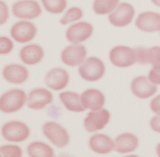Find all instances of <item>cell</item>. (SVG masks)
I'll use <instances>...</instances> for the list:
<instances>
[{"instance_id": "obj_1", "label": "cell", "mask_w": 160, "mask_h": 157, "mask_svg": "<svg viewBox=\"0 0 160 157\" xmlns=\"http://www.w3.org/2000/svg\"><path fill=\"white\" fill-rule=\"evenodd\" d=\"M26 101V95L21 89H12L3 94L0 99V109L3 113H10L19 110Z\"/></svg>"}, {"instance_id": "obj_2", "label": "cell", "mask_w": 160, "mask_h": 157, "mask_svg": "<svg viewBox=\"0 0 160 157\" xmlns=\"http://www.w3.org/2000/svg\"><path fill=\"white\" fill-rule=\"evenodd\" d=\"M81 77L87 81L94 82L105 74V67L103 62L96 57H89L80 66L78 69Z\"/></svg>"}, {"instance_id": "obj_3", "label": "cell", "mask_w": 160, "mask_h": 157, "mask_svg": "<svg viewBox=\"0 0 160 157\" xmlns=\"http://www.w3.org/2000/svg\"><path fill=\"white\" fill-rule=\"evenodd\" d=\"M43 132L51 143L59 148L65 147L69 142V135L65 129L54 121H48L43 125Z\"/></svg>"}, {"instance_id": "obj_4", "label": "cell", "mask_w": 160, "mask_h": 157, "mask_svg": "<svg viewBox=\"0 0 160 157\" xmlns=\"http://www.w3.org/2000/svg\"><path fill=\"white\" fill-rule=\"evenodd\" d=\"M109 59L113 65L118 67H128L137 62L135 49L119 45L113 47L109 53Z\"/></svg>"}, {"instance_id": "obj_5", "label": "cell", "mask_w": 160, "mask_h": 157, "mask_svg": "<svg viewBox=\"0 0 160 157\" xmlns=\"http://www.w3.org/2000/svg\"><path fill=\"white\" fill-rule=\"evenodd\" d=\"M12 12L19 19H32L39 17L42 11L35 0H19L12 5Z\"/></svg>"}, {"instance_id": "obj_6", "label": "cell", "mask_w": 160, "mask_h": 157, "mask_svg": "<svg viewBox=\"0 0 160 157\" xmlns=\"http://www.w3.org/2000/svg\"><path fill=\"white\" fill-rule=\"evenodd\" d=\"M2 133L7 141L22 142L29 137L30 129L23 122L12 121L3 125Z\"/></svg>"}, {"instance_id": "obj_7", "label": "cell", "mask_w": 160, "mask_h": 157, "mask_svg": "<svg viewBox=\"0 0 160 157\" xmlns=\"http://www.w3.org/2000/svg\"><path fill=\"white\" fill-rule=\"evenodd\" d=\"M135 15L133 6L128 3H121L109 16L110 23L116 27H124L128 25Z\"/></svg>"}, {"instance_id": "obj_8", "label": "cell", "mask_w": 160, "mask_h": 157, "mask_svg": "<svg viewBox=\"0 0 160 157\" xmlns=\"http://www.w3.org/2000/svg\"><path fill=\"white\" fill-rule=\"evenodd\" d=\"M37 30L32 23L22 21L14 24L10 29V35L17 42L25 43L32 41L36 36Z\"/></svg>"}, {"instance_id": "obj_9", "label": "cell", "mask_w": 160, "mask_h": 157, "mask_svg": "<svg viewBox=\"0 0 160 157\" xmlns=\"http://www.w3.org/2000/svg\"><path fill=\"white\" fill-rule=\"evenodd\" d=\"M110 117V113L107 109L91 111L84 120L85 130L89 132L102 130L109 123Z\"/></svg>"}, {"instance_id": "obj_10", "label": "cell", "mask_w": 160, "mask_h": 157, "mask_svg": "<svg viewBox=\"0 0 160 157\" xmlns=\"http://www.w3.org/2000/svg\"><path fill=\"white\" fill-rule=\"evenodd\" d=\"M87 52L85 46L81 45H72L62 50L61 60L66 65L76 67L85 61Z\"/></svg>"}, {"instance_id": "obj_11", "label": "cell", "mask_w": 160, "mask_h": 157, "mask_svg": "<svg viewBox=\"0 0 160 157\" xmlns=\"http://www.w3.org/2000/svg\"><path fill=\"white\" fill-rule=\"evenodd\" d=\"M93 33V26L89 23L82 22L73 24L66 32L68 41L77 44L88 39Z\"/></svg>"}, {"instance_id": "obj_12", "label": "cell", "mask_w": 160, "mask_h": 157, "mask_svg": "<svg viewBox=\"0 0 160 157\" xmlns=\"http://www.w3.org/2000/svg\"><path fill=\"white\" fill-rule=\"evenodd\" d=\"M132 92L141 99H147L157 92L158 87L146 76H139L133 80L131 85Z\"/></svg>"}, {"instance_id": "obj_13", "label": "cell", "mask_w": 160, "mask_h": 157, "mask_svg": "<svg viewBox=\"0 0 160 157\" xmlns=\"http://www.w3.org/2000/svg\"><path fill=\"white\" fill-rule=\"evenodd\" d=\"M135 26L143 32H158L160 30V14L155 12H142L135 21Z\"/></svg>"}, {"instance_id": "obj_14", "label": "cell", "mask_w": 160, "mask_h": 157, "mask_svg": "<svg viewBox=\"0 0 160 157\" xmlns=\"http://www.w3.org/2000/svg\"><path fill=\"white\" fill-rule=\"evenodd\" d=\"M52 100V94L48 90L42 88L35 89L30 92L27 104L31 109L40 110L50 104Z\"/></svg>"}, {"instance_id": "obj_15", "label": "cell", "mask_w": 160, "mask_h": 157, "mask_svg": "<svg viewBox=\"0 0 160 157\" xmlns=\"http://www.w3.org/2000/svg\"><path fill=\"white\" fill-rule=\"evenodd\" d=\"M69 74L65 69L62 68H54L48 71L45 82L49 88L54 91L63 89L69 82Z\"/></svg>"}, {"instance_id": "obj_16", "label": "cell", "mask_w": 160, "mask_h": 157, "mask_svg": "<svg viewBox=\"0 0 160 157\" xmlns=\"http://www.w3.org/2000/svg\"><path fill=\"white\" fill-rule=\"evenodd\" d=\"M3 78L7 81L19 85L22 84L28 78V71L23 66L17 64H11L6 66L3 70Z\"/></svg>"}, {"instance_id": "obj_17", "label": "cell", "mask_w": 160, "mask_h": 157, "mask_svg": "<svg viewBox=\"0 0 160 157\" xmlns=\"http://www.w3.org/2000/svg\"><path fill=\"white\" fill-rule=\"evenodd\" d=\"M89 146L93 152L100 155H106L115 148V143L109 136L103 134L93 135L89 139Z\"/></svg>"}, {"instance_id": "obj_18", "label": "cell", "mask_w": 160, "mask_h": 157, "mask_svg": "<svg viewBox=\"0 0 160 157\" xmlns=\"http://www.w3.org/2000/svg\"><path fill=\"white\" fill-rule=\"evenodd\" d=\"M81 100L85 109L92 110L101 109L105 102L103 93L94 89H89L83 92Z\"/></svg>"}, {"instance_id": "obj_19", "label": "cell", "mask_w": 160, "mask_h": 157, "mask_svg": "<svg viewBox=\"0 0 160 157\" xmlns=\"http://www.w3.org/2000/svg\"><path fill=\"white\" fill-rule=\"evenodd\" d=\"M43 48L37 44H30L23 47L20 51L21 61L28 65H36L43 58Z\"/></svg>"}, {"instance_id": "obj_20", "label": "cell", "mask_w": 160, "mask_h": 157, "mask_svg": "<svg viewBox=\"0 0 160 157\" xmlns=\"http://www.w3.org/2000/svg\"><path fill=\"white\" fill-rule=\"evenodd\" d=\"M139 140L136 136L131 133H123L117 137L115 140L116 151L126 154L135 151L138 147Z\"/></svg>"}, {"instance_id": "obj_21", "label": "cell", "mask_w": 160, "mask_h": 157, "mask_svg": "<svg viewBox=\"0 0 160 157\" xmlns=\"http://www.w3.org/2000/svg\"><path fill=\"white\" fill-rule=\"evenodd\" d=\"M59 97L66 109L72 112H82L86 109L82 104L81 96L78 93L66 91L61 93Z\"/></svg>"}, {"instance_id": "obj_22", "label": "cell", "mask_w": 160, "mask_h": 157, "mask_svg": "<svg viewBox=\"0 0 160 157\" xmlns=\"http://www.w3.org/2000/svg\"><path fill=\"white\" fill-rule=\"evenodd\" d=\"M27 152L31 157H53L54 152L50 146L43 142H34L27 148Z\"/></svg>"}, {"instance_id": "obj_23", "label": "cell", "mask_w": 160, "mask_h": 157, "mask_svg": "<svg viewBox=\"0 0 160 157\" xmlns=\"http://www.w3.org/2000/svg\"><path fill=\"white\" fill-rule=\"evenodd\" d=\"M120 0H94L93 9L98 15H106L113 12Z\"/></svg>"}, {"instance_id": "obj_24", "label": "cell", "mask_w": 160, "mask_h": 157, "mask_svg": "<svg viewBox=\"0 0 160 157\" xmlns=\"http://www.w3.org/2000/svg\"><path fill=\"white\" fill-rule=\"evenodd\" d=\"M41 2L48 12L53 14L63 12L67 6L66 0H41Z\"/></svg>"}, {"instance_id": "obj_25", "label": "cell", "mask_w": 160, "mask_h": 157, "mask_svg": "<svg viewBox=\"0 0 160 157\" xmlns=\"http://www.w3.org/2000/svg\"><path fill=\"white\" fill-rule=\"evenodd\" d=\"M82 16L83 12L81 8L78 7H72L68 10L63 17L61 19L60 22L62 25H66L69 23L81 19Z\"/></svg>"}, {"instance_id": "obj_26", "label": "cell", "mask_w": 160, "mask_h": 157, "mask_svg": "<svg viewBox=\"0 0 160 157\" xmlns=\"http://www.w3.org/2000/svg\"><path fill=\"white\" fill-rule=\"evenodd\" d=\"M147 63L151 64L152 67L160 68V47L155 46L147 50Z\"/></svg>"}, {"instance_id": "obj_27", "label": "cell", "mask_w": 160, "mask_h": 157, "mask_svg": "<svg viewBox=\"0 0 160 157\" xmlns=\"http://www.w3.org/2000/svg\"><path fill=\"white\" fill-rule=\"evenodd\" d=\"M0 155L2 157H21L22 156V151L17 145H6L1 147Z\"/></svg>"}, {"instance_id": "obj_28", "label": "cell", "mask_w": 160, "mask_h": 157, "mask_svg": "<svg viewBox=\"0 0 160 157\" xmlns=\"http://www.w3.org/2000/svg\"><path fill=\"white\" fill-rule=\"evenodd\" d=\"M13 43L8 37H2L0 38V53L1 54H7L12 51Z\"/></svg>"}, {"instance_id": "obj_29", "label": "cell", "mask_w": 160, "mask_h": 157, "mask_svg": "<svg viewBox=\"0 0 160 157\" xmlns=\"http://www.w3.org/2000/svg\"><path fill=\"white\" fill-rule=\"evenodd\" d=\"M135 51V54H136V60L137 62L141 65H147V48L144 47H136L134 48Z\"/></svg>"}, {"instance_id": "obj_30", "label": "cell", "mask_w": 160, "mask_h": 157, "mask_svg": "<svg viewBox=\"0 0 160 157\" xmlns=\"http://www.w3.org/2000/svg\"><path fill=\"white\" fill-rule=\"evenodd\" d=\"M148 79L154 85H160V68L152 67L149 72Z\"/></svg>"}, {"instance_id": "obj_31", "label": "cell", "mask_w": 160, "mask_h": 157, "mask_svg": "<svg viewBox=\"0 0 160 157\" xmlns=\"http://www.w3.org/2000/svg\"><path fill=\"white\" fill-rule=\"evenodd\" d=\"M150 106L152 112L160 115V95L152 100Z\"/></svg>"}, {"instance_id": "obj_32", "label": "cell", "mask_w": 160, "mask_h": 157, "mask_svg": "<svg viewBox=\"0 0 160 157\" xmlns=\"http://www.w3.org/2000/svg\"><path fill=\"white\" fill-rule=\"evenodd\" d=\"M8 18V10L6 3L1 1V24L6 22Z\"/></svg>"}, {"instance_id": "obj_33", "label": "cell", "mask_w": 160, "mask_h": 157, "mask_svg": "<svg viewBox=\"0 0 160 157\" xmlns=\"http://www.w3.org/2000/svg\"><path fill=\"white\" fill-rule=\"evenodd\" d=\"M150 125L152 130L160 133V115L152 118L151 120Z\"/></svg>"}, {"instance_id": "obj_34", "label": "cell", "mask_w": 160, "mask_h": 157, "mask_svg": "<svg viewBox=\"0 0 160 157\" xmlns=\"http://www.w3.org/2000/svg\"><path fill=\"white\" fill-rule=\"evenodd\" d=\"M152 2L158 7H160V0H151Z\"/></svg>"}, {"instance_id": "obj_35", "label": "cell", "mask_w": 160, "mask_h": 157, "mask_svg": "<svg viewBox=\"0 0 160 157\" xmlns=\"http://www.w3.org/2000/svg\"><path fill=\"white\" fill-rule=\"evenodd\" d=\"M156 150H157V153L158 156L160 157V144H159L157 146V148H156Z\"/></svg>"}]
</instances>
